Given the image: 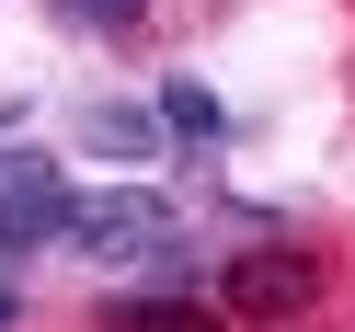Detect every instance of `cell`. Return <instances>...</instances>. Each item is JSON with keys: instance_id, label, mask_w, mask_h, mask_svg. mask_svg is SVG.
<instances>
[{"instance_id": "6da1fadb", "label": "cell", "mask_w": 355, "mask_h": 332, "mask_svg": "<svg viewBox=\"0 0 355 332\" xmlns=\"http://www.w3.org/2000/svg\"><path fill=\"white\" fill-rule=\"evenodd\" d=\"M69 241L80 263H161L172 252V207H161V184H115V195H69Z\"/></svg>"}, {"instance_id": "7a4b0ae2", "label": "cell", "mask_w": 355, "mask_h": 332, "mask_svg": "<svg viewBox=\"0 0 355 332\" xmlns=\"http://www.w3.org/2000/svg\"><path fill=\"white\" fill-rule=\"evenodd\" d=\"M69 229V172L46 149H0V252H46Z\"/></svg>"}, {"instance_id": "3957f363", "label": "cell", "mask_w": 355, "mask_h": 332, "mask_svg": "<svg viewBox=\"0 0 355 332\" xmlns=\"http://www.w3.org/2000/svg\"><path fill=\"white\" fill-rule=\"evenodd\" d=\"M69 149H92V161H161V115L149 103H80Z\"/></svg>"}, {"instance_id": "277c9868", "label": "cell", "mask_w": 355, "mask_h": 332, "mask_svg": "<svg viewBox=\"0 0 355 332\" xmlns=\"http://www.w3.org/2000/svg\"><path fill=\"white\" fill-rule=\"evenodd\" d=\"M230 309H309V263H298V252L230 263Z\"/></svg>"}, {"instance_id": "5b68a950", "label": "cell", "mask_w": 355, "mask_h": 332, "mask_svg": "<svg viewBox=\"0 0 355 332\" xmlns=\"http://www.w3.org/2000/svg\"><path fill=\"white\" fill-rule=\"evenodd\" d=\"M149 115H161V138H195V149H218V138H230V115H218V92H207V80H161V103H149Z\"/></svg>"}, {"instance_id": "8992f818", "label": "cell", "mask_w": 355, "mask_h": 332, "mask_svg": "<svg viewBox=\"0 0 355 332\" xmlns=\"http://www.w3.org/2000/svg\"><path fill=\"white\" fill-rule=\"evenodd\" d=\"M103 332H195V309H172V298H115Z\"/></svg>"}, {"instance_id": "52a82bcc", "label": "cell", "mask_w": 355, "mask_h": 332, "mask_svg": "<svg viewBox=\"0 0 355 332\" xmlns=\"http://www.w3.org/2000/svg\"><path fill=\"white\" fill-rule=\"evenodd\" d=\"M138 12H149V0H58V24H69V35H126Z\"/></svg>"}, {"instance_id": "ba28073f", "label": "cell", "mask_w": 355, "mask_h": 332, "mask_svg": "<svg viewBox=\"0 0 355 332\" xmlns=\"http://www.w3.org/2000/svg\"><path fill=\"white\" fill-rule=\"evenodd\" d=\"M0 332H12V286H0Z\"/></svg>"}, {"instance_id": "9c48e42d", "label": "cell", "mask_w": 355, "mask_h": 332, "mask_svg": "<svg viewBox=\"0 0 355 332\" xmlns=\"http://www.w3.org/2000/svg\"><path fill=\"white\" fill-rule=\"evenodd\" d=\"M12 126H24V115H12V103H0V138H12Z\"/></svg>"}]
</instances>
